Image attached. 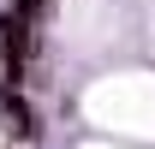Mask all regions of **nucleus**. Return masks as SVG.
<instances>
[{"mask_svg":"<svg viewBox=\"0 0 155 149\" xmlns=\"http://www.w3.org/2000/svg\"><path fill=\"white\" fill-rule=\"evenodd\" d=\"M6 119H12L18 137H30V108H24V101H6Z\"/></svg>","mask_w":155,"mask_h":149,"instance_id":"1","label":"nucleus"}]
</instances>
